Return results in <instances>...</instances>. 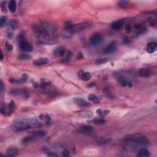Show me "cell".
Segmentation results:
<instances>
[{
	"mask_svg": "<svg viewBox=\"0 0 157 157\" xmlns=\"http://www.w3.org/2000/svg\"><path fill=\"white\" fill-rule=\"evenodd\" d=\"M35 36L41 43L52 45L57 41L56 28L53 25L43 22L35 25L33 26Z\"/></svg>",
	"mask_w": 157,
	"mask_h": 157,
	"instance_id": "obj_1",
	"label": "cell"
},
{
	"mask_svg": "<svg viewBox=\"0 0 157 157\" xmlns=\"http://www.w3.org/2000/svg\"><path fill=\"white\" fill-rule=\"evenodd\" d=\"M41 126V123L36 118H31L15 120L12 124V128L14 131L18 132L28 130L33 128H38Z\"/></svg>",
	"mask_w": 157,
	"mask_h": 157,
	"instance_id": "obj_2",
	"label": "cell"
},
{
	"mask_svg": "<svg viewBox=\"0 0 157 157\" xmlns=\"http://www.w3.org/2000/svg\"><path fill=\"white\" fill-rule=\"evenodd\" d=\"M124 139L137 145H147L149 143V140L147 137L140 133L128 134L124 136Z\"/></svg>",
	"mask_w": 157,
	"mask_h": 157,
	"instance_id": "obj_3",
	"label": "cell"
},
{
	"mask_svg": "<svg viewBox=\"0 0 157 157\" xmlns=\"http://www.w3.org/2000/svg\"><path fill=\"white\" fill-rule=\"evenodd\" d=\"M88 26H89L88 22H82L78 23V24H73L71 21H67L65 24V29L69 33H73L84 30Z\"/></svg>",
	"mask_w": 157,
	"mask_h": 157,
	"instance_id": "obj_4",
	"label": "cell"
},
{
	"mask_svg": "<svg viewBox=\"0 0 157 157\" xmlns=\"http://www.w3.org/2000/svg\"><path fill=\"white\" fill-rule=\"evenodd\" d=\"M19 44L20 49L25 52H31L33 51V46L26 40L24 35H20L19 36Z\"/></svg>",
	"mask_w": 157,
	"mask_h": 157,
	"instance_id": "obj_5",
	"label": "cell"
},
{
	"mask_svg": "<svg viewBox=\"0 0 157 157\" xmlns=\"http://www.w3.org/2000/svg\"><path fill=\"white\" fill-rule=\"evenodd\" d=\"M102 36L101 33H96L91 35L90 38V44L92 46H97L102 41Z\"/></svg>",
	"mask_w": 157,
	"mask_h": 157,
	"instance_id": "obj_6",
	"label": "cell"
},
{
	"mask_svg": "<svg viewBox=\"0 0 157 157\" xmlns=\"http://www.w3.org/2000/svg\"><path fill=\"white\" fill-rule=\"evenodd\" d=\"M117 50V43L115 41H112L105 48L104 50V53L111 54L114 53Z\"/></svg>",
	"mask_w": 157,
	"mask_h": 157,
	"instance_id": "obj_7",
	"label": "cell"
},
{
	"mask_svg": "<svg viewBox=\"0 0 157 157\" xmlns=\"http://www.w3.org/2000/svg\"><path fill=\"white\" fill-rule=\"evenodd\" d=\"M74 101L75 104L76 105L81 108L87 107L90 106V104L89 102L82 98H75L74 99Z\"/></svg>",
	"mask_w": 157,
	"mask_h": 157,
	"instance_id": "obj_8",
	"label": "cell"
},
{
	"mask_svg": "<svg viewBox=\"0 0 157 157\" xmlns=\"http://www.w3.org/2000/svg\"><path fill=\"white\" fill-rule=\"evenodd\" d=\"M13 111L14 110L10 107L9 104H2L1 106V112L5 116L10 115Z\"/></svg>",
	"mask_w": 157,
	"mask_h": 157,
	"instance_id": "obj_9",
	"label": "cell"
},
{
	"mask_svg": "<svg viewBox=\"0 0 157 157\" xmlns=\"http://www.w3.org/2000/svg\"><path fill=\"white\" fill-rule=\"evenodd\" d=\"M78 77L82 80L88 81L91 78V75L90 73L84 71H79L78 72Z\"/></svg>",
	"mask_w": 157,
	"mask_h": 157,
	"instance_id": "obj_10",
	"label": "cell"
},
{
	"mask_svg": "<svg viewBox=\"0 0 157 157\" xmlns=\"http://www.w3.org/2000/svg\"><path fill=\"white\" fill-rule=\"evenodd\" d=\"M19 153V149L15 147H9L6 151V155L8 156H16Z\"/></svg>",
	"mask_w": 157,
	"mask_h": 157,
	"instance_id": "obj_11",
	"label": "cell"
},
{
	"mask_svg": "<svg viewBox=\"0 0 157 157\" xmlns=\"http://www.w3.org/2000/svg\"><path fill=\"white\" fill-rule=\"evenodd\" d=\"M151 74V71L149 68H141L138 71L139 75L141 77H149Z\"/></svg>",
	"mask_w": 157,
	"mask_h": 157,
	"instance_id": "obj_12",
	"label": "cell"
},
{
	"mask_svg": "<svg viewBox=\"0 0 157 157\" xmlns=\"http://www.w3.org/2000/svg\"><path fill=\"white\" fill-rule=\"evenodd\" d=\"M124 24V20L123 19L118 20L115 21L111 24V28L113 30H120L123 27Z\"/></svg>",
	"mask_w": 157,
	"mask_h": 157,
	"instance_id": "obj_13",
	"label": "cell"
},
{
	"mask_svg": "<svg viewBox=\"0 0 157 157\" xmlns=\"http://www.w3.org/2000/svg\"><path fill=\"white\" fill-rule=\"evenodd\" d=\"M48 61H49V60H48L47 58H40L35 59V61H33V64L34 65L37 66H42L47 64Z\"/></svg>",
	"mask_w": 157,
	"mask_h": 157,
	"instance_id": "obj_14",
	"label": "cell"
},
{
	"mask_svg": "<svg viewBox=\"0 0 157 157\" xmlns=\"http://www.w3.org/2000/svg\"><path fill=\"white\" fill-rule=\"evenodd\" d=\"M156 48H157V45L156 42H149V44H147V48H146V50H147L148 53H153L156 51Z\"/></svg>",
	"mask_w": 157,
	"mask_h": 157,
	"instance_id": "obj_15",
	"label": "cell"
},
{
	"mask_svg": "<svg viewBox=\"0 0 157 157\" xmlns=\"http://www.w3.org/2000/svg\"><path fill=\"white\" fill-rule=\"evenodd\" d=\"M137 156H140V157H143V156L148 157L150 156V154L149 150L145 149V148H141V149H140L138 150Z\"/></svg>",
	"mask_w": 157,
	"mask_h": 157,
	"instance_id": "obj_16",
	"label": "cell"
},
{
	"mask_svg": "<svg viewBox=\"0 0 157 157\" xmlns=\"http://www.w3.org/2000/svg\"><path fill=\"white\" fill-rule=\"evenodd\" d=\"M66 52V50L64 49V47H59L55 48V50L53 51V53L55 55L59 56V57H64V55H65Z\"/></svg>",
	"mask_w": 157,
	"mask_h": 157,
	"instance_id": "obj_17",
	"label": "cell"
},
{
	"mask_svg": "<svg viewBox=\"0 0 157 157\" xmlns=\"http://www.w3.org/2000/svg\"><path fill=\"white\" fill-rule=\"evenodd\" d=\"M111 141V139L109 138H106V137H102V138H100L96 140L97 144L99 145H103L105 144H107L109 143V142Z\"/></svg>",
	"mask_w": 157,
	"mask_h": 157,
	"instance_id": "obj_18",
	"label": "cell"
},
{
	"mask_svg": "<svg viewBox=\"0 0 157 157\" xmlns=\"http://www.w3.org/2000/svg\"><path fill=\"white\" fill-rule=\"evenodd\" d=\"M88 100L96 104H100L101 102V100L98 98V96H96L95 95L93 94H90L88 96Z\"/></svg>",
	"mask_w": 157,
	"mask_h": 157,
	"instance_id": "obj_19",
	"label": "cell"
},
{
	"mask_svg": "<svg viewBox=\"0 0 157 157\" xmlns=\"http://www.w3.org/2000/svg\"><path fill=\"white\" fill-rule=\"evenodd\" d=\"M71 58H72L71 52L69 51V50H66L65 55H64V58L62 59L61 62L63 63H68L70 60H71Z\"/></svg>",
	"mask_w": 157,
	"mask_h": 157,
	"instance_id": "obj_20",
	"label": "cell"
},
{
	"mask_svg": "<svg viewBox=\"0 0 157 157\" xmlns=\"http://www.w3.org/2000/svg\"><path fill=\"white\" fill-rule=\"evenodd\" d=\"M103 92H104V95H105V96L107 97V98L111 99V100H112V99H113L115 98L114 95H113V93L112 92V91L109 88H104V90H103Z\"/></svg>",
	"mask_w": 157,
	"mask_h": 157,
	"instance_id": "obj_21",
	"label": "cell"
},
{
	"mask_svg": "<svg viewBox=\"0 0 157 157\" xmlns=\"http://www.w3.org/2000/svg\"><path fill=\"white\" fill-rule=\"evenodd\" d=\"M19 26V23L15 20H12L8 23V28L11 30H15Z\"/></svg>",
	"mask_w": 157,
	"mask_h": 157,
	"instance_id": "obj_22",
	"label": "cell"
},
{
	"mask_svg": "<svg viewBox=\"0 0 157 157\" xmlns=\"http://www.w3.org/2000/svg\"><path fill=\"white\" fill-rule=\"evenodd\" d=\"M8 8L11 12H15L17 9V3L16 1L14 0L10 1V2L8 4Z\"/></svg>",
	"mask_w": 157,
	"mask_h": 157,
	"instance_id": "obj_23",
	"label": "cell"
},
{
	"mask_svg": "<svg viewBox=\"0 0 157 157\" xmlns=\"http://www.w3.org/2000/svg\"><path fill=\"white\" fill-rule=\"evenodd\" d=\"M80 129L82 132L91 133L93 131V128L91 127V126L84 124V125H82L81 127H80Z\"/></svg>",
	"mask_w": 157,
	"mask_h": 157,
	"instance_id": "obj_24",
	"label": "cell"
},
{
	"mask_svg": "<svg viewBox=\"0 0 157 157\" xmlns=\"http://www.w3.org/2000/svg\"><path fill=\"white\" fill-rule=\"evenodd\" d=\"M91 122H93L94 124L100 125V124H102L106 123V120L104 118H96L93 119V120H91Z\"/></svg>",
	"mask_w": 157,
	"mask_h": 157,
	"instance_id": "obj_25",
	"label": "cell"
},
{
	"mask_svg": "<svg viewBox=\"0 0 157 157\" xmlns=\"http://www.w3.org/2000/svg\"><path fill=\"white\" fill-rule=\"evenodd\" d=\"M35 140V136H27L25 137L21 140V142L23 144H28L30 143V142H33V140Z\"/></svg>",
	"mask_w": 157,
	"mask_h": 157,
	"instance_id": "obj_26",
	"label": "cell"
},
{
	"mask_svg": "<svg viewBox=\"0 0 157 157\" xmlns=\"http://www.w3.org/2000/svg\"><path fill=\"white\" fill-rule=\"evenodd\" d=\"M118 6H120L122 8H127L130 6V3L129 1H122L119 2Z\"/></svg>",
	"mask_w": 157,
	"mask_h": 157,
	"instance_id": "obj_27",
	"label": "cell"
},
{
	"mask_svg": "<svg viewBox=\"0 0 157 157\" xmlns=\"http://www.w3.org/2000/svg\"><path fill=\"white\" fill-rule=\"evenodd\" d=\"M17 58L20 60H28L31 58V56L30 55H28V54L22 53L18 56Z\"/></svg>",
	"mask_w": 157,
	"mask_h": 157,
	"instance_id": "obj_28",
	"label": "cell"
},
{
	"mask_svg": "<svg viewBox=\"0 0 157 157\" xmlns=\"http://www.w3.org/2000/svg\"><path fill=\"white\" fill-rule=\"evenodd\" d=\"M118 81H119V82H120L121 85L123 86H125L128 85V81L126 80L125 79H124L123 77H119Z\"/></svg>",
	"mask_w": 157,
	"mask_h": 157,
	"instance_id": "obj_29",
	"label": "cell"
},
{
	"mask_svg": "<svg viewBox=\"0 0 157 157\" xmlns=\"http://www.w3.org/2000/svg\"><path fill=\"white\" fill-rule=\"evenodd\" d=\"M7 22V17L6 16H1V20H0V26L1 28L4 27L6 24Z\"/></svg>",
	"mask_w": 157,
	"mask_h": 157,
	"instance_id": "obj_30",
	"label": "cell"
},
{
	"mask_svg": "<svg viewBox=\"0 0 157 157\" xmlns=\"http://www.w3.org/2000/svg\"><path fill=\"white\" fill-rule=\"evenodd\" d=\"M46 135V133L44 131H37L35 132V136H37V137H41V138H42V137H44Z\"/></svg>",
	"mask_w": 157,
	"mask_h": 157,
	"instance_id": "obj_31",
	"label": "cell"
},
{
	"mask_svg": "<svg viewBox=\"0 0 157 157\" xmlns=\"http://www.w3.org/2000/svg\"><path fill=\"white\" fill-rule=\"evenodd\" d=\"M109 111H107V110H104L102 111L101 109H98L96 111V112L100 114V115H102V116H104V115L108 114L109 113Z\"/></svg>",
	"mask_w": 157,
	"mask_h": 157,
	"instance_id": "obj_32",
	"label": "cell"
},
{
	"mask_svg": "<svg viewBox=\"0 0 157 157\" xmlns=\"http://www.w3.org/2000/svg\"><path fill=\"white\" fill-rule=\"evenodd\" d=\"M107 58H99L96 61V63L98 64H102L107 62Z\"/></svg>",
	"mask_w": 157,
	"mask_h": 157,
	"instance_id": "obj_33",
	"label": "cell"
},
{
	"mask_svg": "<svg viewBox=\"0 0 157 157\" xmlns=\"http://www.w3.org/2000/svg\"><path fill=\"white\" fill-rule=\"evenodd\" d=\"M9 81L10 83H12V84H19V83L21 82V80H17V79H15L14 78L10 79L9 80Z\"/></svg>",
	"mask_w": 157,
	"mask_h": 157,
	"instance_id": "obj_34",
	"label": "cell"
},
{
	"mask_svg": "<svg viewBox=\"0 0 157 157\" xmlns=\"http://www.w3.org/2000/svg\"><path fill=\"white\" fill-rule=\"evenodd\" d=\"M124 30H125L126 33H129L131 31V30H132V28H131V26L130 25L128 24L124 27Z\"/></svg>",
	"mask_w": 157,
	"mask_h": 157,
	"instance_id": "obj_35",
	"label": "cell"
},
{
	"mask_svg": "<svg viewBox=\"0 0 157 157\" xmlns=\"http://www.w3.org/2000/svg\"><path fill=\"white\" fill-rule=\"evenodd\" d=\"M62 156H65V157H68L70 156L69 152L68 150H64L63 151H62Z\"/></svg>",
	"mask_w": 157,
	"mask_h": 157,
	"instance_id": "obj_36",
	"label": "cell"
},
{
	"mask_svg": "<svg viewBox=\"0 0 157 157\" xmlns=\"http://www.w3.org/2000/svg\"><path fill=\"white\" fill-rule=\"evenodd\" d=\"M28 75L26 74H24L23 75V76H22V77H21V79H20V80L21 81V82H26L27 80H28Z\"/></svg>",
	"mask_w": 157,
	"mask_h": 157,
	"instance_id": "obj_37",
	"label": "cell"
},
{
	"mask_svg": "<svg viewBox=\"0 0 157 157\" xmlns=\"http://www.w3.org/2000/svg\"><path fill=\"white\" fill-rule=\"evenodd\" d=\"M6 48L8 49V51H12V49H13V47H12L11 45L7 43L6 44Z\"/></svg>",
	"mask_w": 157,
	"mask_h": 157,
	"instance_id": "obj_38",
	"label": "cell"
},
{
	"mask_svg": "<svg viewBox=\"0 0 157 157\" xmlns=\"http://www.w3.org/2000/svg\"><path fill=\"white\" fill-rule=\"evenodd\" d=\"M123 42L125 44H129V42H130V41H129L128 38H124L123 40Z\"/></svg>",
	"mask_w": 157,
	"mask_h": 157,
	"instance_id": "obj_39",
	"label": "cell"
},
{
	"mask_svg": "<svg viewBox=\"0 0 157 157\" xmlns=\"http://www.w3.org/2000/svg\"><path fill=\"white\" fill-rule=\"evenodd\" d=\"M48 156H57V155L55 154V153H53V152H49L47 154Z\"/></svg>",
	"mask_w": 157,
	"mask_h": 157,
	"instance_id": "obj_40",
	"label": "cell"
},
{
	"mask_svg": "<svg viewBox=\"0 0 157 157\" xmlns=\"http://www.w3.org/2000/svg\"><path fill=\"white\" fill-rule=\"evenodd\" d=\"M45 118H46V121L47 122H49L50 120H51V118H50V117L48 115H46V116H45Z\"/></svg>",
	"mask_w": 157,
	"mask_h": 157,
	"instance_id": "obj_41",
	"label": "cell"
},
{
	"mask_svg": "<svg viewBox=\"0 0 157 157\" xmlns=\"http://www.w3.org/2000/svg\"><path fill=\"white\" fill-rule=\"evenodd\" d=\"M0 85H1V87H0V91H1V92H2L3 89H4V84H3L2 80L1 81V84H0Z\"/></svg>",
	"mask_w": 157,
	"mask_h": 157,
	"instance_id": "obj_42",
	"label": "cell"
},
{
	"mask_svg": "<svg viewBox=\"0 0 157 157\" xmlns=\"http://www.w3.org/2000/svg\"><path fill=\"white\" fill-rule=\"evenodd\" d=\"M3 59H4V55H3L2 50H1V57H0V59H1V61H2Z\"/></svg>",
	"mask_w": 157,
	"mask_h": 157,
	"instance_id": "obj_43",
	"label": "cell"
},
{
	"mask_svg": "<svg viewBox=\"0 0 157 157\" xmlns=\"http://www.w3.org/2000/svg\"><path fill=\"white\" fill-rule=\"evenodd\" d=\"M12 33H8V37H9V38H12Z\"/></svg>",
	"mask_w": 157,
	"mask_h": 157,
	"instance_id": "obj_44",
	"label": "cell"
}]
</instances>
